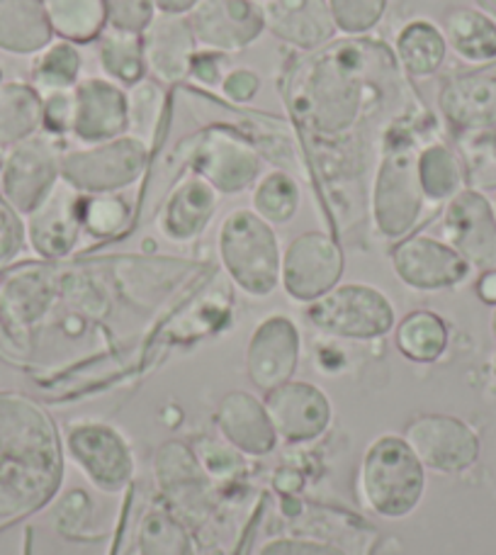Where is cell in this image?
I'll return each instance as SVG.
<instances>
[{
    "mask_svg": "<svg viewBox=\"0 0 496 555\" xmlns=\"http://www.w3.org/2000/svg\"><path fill=\"white\" fill-rule=\"evenodd\" d=\"M394 52L406 74L433 76L448 56V42L439 25L429 20H412L396 35Z\"/></svg>",
    "mask_w": 496,
    "mask_h": 555,
    "instance_id": "cell-28",
    "label": "cell"
},
{
    "mask_svg": "<svg viewBox=\"0 0 496 555\" xmlns=\"http://www.w3.org/2000/svg\"><path fill=\"white\" fill-rule=\"evenodd\" d=\"M445 42L465 62L484 64L496 59V23L472 8H455L443 23Z\"/></svg>",
    "mask_w": 496,
    "mask_h": 555,
    "instance_id": "cell-27",
    "label": "cell"
},
{
    "mask_svg": "<svg viewBox=\"0 0 496 555\" xmlns=\"http://www.w3.org/2000/svg\"><path fill=\"white\" fill-rule=\"evenodd\" d=\"M220 203V193L197 173L185 176L168 195L161 212H158V230L175 244L193 242L205 232Z\"/></svg>",
    "mask_w": 496,
    "mask_h": 555,
    "instance_id": "cell-23",
    "label": "cell"
},
{
    "mask_svg": "<svg viewBox=\"0 0 496 555\" xmlns=\"http://www.w3.org/2000/svg\"><path fill=\"white\" fill-rule=\"evenodd\" d=\"M97 59H101V66L107 76L127 86L142 81L146 74L142 35L105 27L97 37Z\"/></svg>",
    "mask_w": 496,
    "mask_h": 555,
    "instance_id": "cell-32",
    "label": "cell"
},
{
    "mask_svg": "<svg viewBox=\"0 0 496 555\" xmlns=\"http://www.w3.org/2000/svg\"><path fill=\"white\" fill-rule=\"evenodd\" d=\"M222 439L242 455H267L277 443V434L267 420L263 400L244 390L224 395L214 414Z\"/></svg>",
    "mask_w": 496,
    "mask_h": 555,
    "instance_id": "cell-22",
    "label": "cell"
},
{
    "mask_svg": "<svg viewBox=\"0 0 496 555\" xmlns=\"http://www.w3.org/2000/svg\"><path fill=\"white\" fill-rule=\"evenodd\" d=\"M71 134L83 144H101L127 134V93L107 78H86L74 88Z\"/></svg>",
    "mask_w": 496,
    "mask_h": 555,
    "instance_id": "cell-19",
    "label": "cell"
},
{
    "mask_svg": "<svg viewBox=\"0 0 496 555\" xmlns=\"http://www.w3.org/2000/svg\"><path fill=\"white\" fill-rule=\"evenodd\" d=\"M390 0H329L336 29L343 35H365L380 23Z\"/></svg>",
    "mask_w": 496,
    "mask_h": 555,
    "instance_id": "cell-38",
    "label": "cell"
},
{
    "mask_svg": "<svg viewBox=\"0 0 496 555\" xmlns=\"http://www.w3.org/2000/svg\"><path fill=\"white\" fill-rule=\"evenodd\" d=\"M306 320L336 339L368 341L394 330L396 314L390 297L368 283H343L306 305Z\"/></svg>",
    "mask_w": 496,
    "mask_h": 555,
    "instance_id": "cell-6",
    "label": "cell"
},
{
    "mask_svg": "<svg viewBox=\"0 0 496 555\" xmlns=\"http://www.w3.org/2000/svg\"><path fill=\"white\" fill-rule=\"evenodd\" d=\"M74 125V91L42 95V130L52 137L71 134Z\"/></svg>",
    "mask_w": 496,
    "mask_h": 555,
    "instance_id": "cell-42",
    "label": "cell"
},
{
    "mask_svg": "<svg viewBox=\"0 0 496 555\" xmlns=\"http://www.w3.org/2000/svg\"><path fill=\"white\" fill-rule=\"evenodd\" d=\"M49 25L66 42H88L107 27L105 0H44Z\"/></svg>",
    "mask_w": 496,
    "mask_h": 555,
    "instance_id": "cell-31",
    "label": "cell"
},
{
    "mask_svg": "<svg viewBox=\"0 0 496 555\" xmlns=\"http://www.w3.org/2000/svg\"><path fill=\"white\" fill-rule=\"evenodd\" d=\"M258 88H261V76L251 68H234L222 81V93L232 103H248L258 93Z\"/></svg>",
    "mask_w": 496,
    "mask_h": 555,
    "instance_id": "cell-43",
    "label": "cell"
},
{
    "mask_svg": "<svg viewBox=\"0 0 496 555\" xmlns=\"http://www.w3.org/2000/svg\"><path fill=\"white\" fill-rule=\"evenodd\" d=\"M107 27L142 35L158 13L154 0H105Z\"/></svg>",
    "mask_w": 496,
    "mask_h": 555,
    "instance_id": "cell-40",
    "label": "cell"
},
{
    "mask_svg": "<svg viewBox=\"0 0 496 555\" xmlns=\"http://www.w3.org/2000/svg\"><path fill=\"white\" fill-rule=\"evenodd\" d=\"M148 154L152 149L129 134L76 149L62 154V181L78 193L110 195L132 185L144 173Z\"/></svg>",
    "mask_w": 496,
    "mask_h": 555,
    "instance_id": "cell-7",
    "label": "cell"
},
{
    "mask_svg": "<svg viewBox=\"0 0 496 555\" xmlns=\"http://www.w3.org/2000/svg\"><path fill=\"white\" fill-rule=\"evenodd\" d=\"M394 341L409 361L433 363L448 349V326L431 310H414L396 324Z\"/></svg>",
    "mask_w": 496,
    "mask_h": 555,
    "instance_id": "cell-29",
    "label": "cell"
},
{
    "mask_svg": "<svg viewBox=\"0 0 496 555\" xmlns=\"http://www.w3.org/2000/svg\"><path fill=\"white\" fill-rule=\"evenodd\" d=\"M62 443L49 414L25 395L0 392V529L52 500Z\"/></svg>",
    "mask_w": 496,
    "mask_h": 555,
    "instance_id": "cell-1",
    "label": "cell"
},
{
    "mask_svg": "<svg viewBox=\"0 0 496 555\" xmlns=\"http://www.w3.org/2000/svg\"><path fill=\"white\" fill-rule=\"evenodd\" d=\"M25 222L13 207L8 205V201L0 195V271H5L10 263H13L19 251L25 246Z\"/></svg>",
    "mask_w": 496,
    "mask_h": 555,
    "instance_id": "cell-41",
    "label": "cell"
},
{
    "mask_svg": "<svg viewBox=\"0 0 496 555\" xmlns=\"http://www.w3.org/2000/svg\"><path fill=\"white\" fill-rule=\"evenodd\" d=\"M224 66H226V54L220 52H197L191 66V76L203 86H220L224 81Z\"/></svg>",
    "mask_w": 496,
    "mask_h": 555,
    "instance_id": "cell-44",
    "label": "cell"
},
{
    "mask_svg": "<svg viewBox=\"0 0 496 555\" xmlns=\"http://www.w3.org/2000/svg\"><path fill=\"white\" fill-rule=\"evenodd\" d=\"M129 222V205L120 195H91L83 203V227L93 236H113Z\"/></svg>",
    "mask_w": 496,
    "mask_h": 555,
    "instance_id": "cell-37",
    "label": "cell"
},
{
    "mask_svg": "<svg viewBox=\"0 0 496 555\" xmlns=\"http://www.w3.org/2000/svg\"><path fill=\"white\" fill-rule=\"evenodd\" d=\"M492 334H494V339H496V310L492 314Z\"/></svg>",
    "mask_w": 496,
    "mask_h": 555,
    "instance_id": "cell-49",
    "label": "cell"
},
{
    "mask_svg": "<svg viewBox=\"0 0 496 555\" xmlns=\"http://www.w3.org/2000/svg\"><path fill=\"white\" fill-rule=\"evenodd\" d=\"M258 5L267 33L304 52L329 44L339 33L329 0H258Z\"/></svg>",
    "mask_w": 496,
    "mask_h": 555,
    "instance_id": "cell-21",
    "label": "cell"
},
{
    "mask_svg": "<svg viewBox=\"0 0 496 555\" xmlns=\"http://www.w3.org/2000/svg\"><path fill=\"white\" fill-rule=\"evenodd\" d=\"M58 181H62V154L52 137L35 134L5 152L0 195L19 217L35 212Z\"/></svg>",
    "mask_w": 496,
    "mask_h": 555,
    "instance_id": "cell-8",
    "label": "cell"
},
{
    "mask_svg": "<svg viewBox=\"0 0 496 555\" xmlns=\"http://www.w3.org/2000/svg\"><path fill=\"white\" fill-rule=\"evenodd\" d=\"M166 113V91L161 83L142 78L127 93V134L154 149Z\"/></svg>",
    "mask_w": 496,
    "mask_h": 555,
    "instance_id": "cell-33",
    "label": "cell"
},
{
    "mask_svg": "<svg viewBox=\"0 0 496 555\" xmlns=\"http://www.w3.org/2000/svg\"><path fill=\"white\" fill-rule=\"evenodd\" d=\"M187 23L197 44L220 54L242 52L265 33L258 0H197Z\"/></svg>",
    "mask_w": 496,
    "mask_h": 555,
    "instance_id": "cell-13",
    "label": "cell"
},
{
    "mask_svg": "<svg viewBox=\"0 0 496 555\" xmlns=\"http://www.w3.org/2000/svg\"><path fill=\"white\" fill-rule=\"evenodd\" d=\"M494 3H496V0H494Z\"/></svg>",
    "mask_w": 496,
    "mask_h": 555,
    "instance_id": "cell-51",
    "label": "cell"
},
{
    "mask_svg": "<svg viewBox=\"0 0 496 555\" xmlns=\"http://www.w3.org/2000/svg\"><path fill=\"white\" fill-rule=\"evenodd\" d=\"M263 158L248 137L214 125L197 137L191 156L193 173L205 178L217 193L236 195L261 176Z\"/></svg>",
    "mask_w": 496,
    "mask_h": 555,
    "instance_id": "cell-9",
    "label": "cell"
},
{
    "mask_svg": "<svg viewBox=\"0 0 496 555\" xmlns=\"http://www.w3.org/2000/svg\"><path fill=\"white\" fill-rule=\"evenodd\" d=\"M390 259L394 275L414 291H445L470 275V263L453 246L423 234L406 236L394 246Z\"/></svg>",
    "mask_w": 496,
    "mask_h": 555,
    "instance_id": "cell-17",
    "label": "cell"
},
{
    "mask_svg": "<svg viewBox=\"0 0 496 555\" xmlns=\"http://www.w3.org/2000/svg\"><path fill=\"white\" fill-rule=\"evenodd\" d=\"M478 295L482 297L487 305L496 307V271H487L478 283Z\"/></svg>",
    "mask_w": 496,
    "mask_h": 555,
    "instance_id": "cell-47",
    "label": "cell"
},
{
    "mask_svg": "<svg viewBox=\"0 0 496 555\" xmlns=\"http://www.w3.org/2000/svg\"><path fill=\"white\" fill-rule=\"evenodd\" d=\"M251 203L253 212L261 215L267 224H287L300 210V183L287 171L265 173L253 188Z\"/></svg>",
    "mask_w": 496,
    "mask_h": 555,
    "instance_id": "cell-36",
    "label": "cell"
},
{
    "mask_svg": "<svg viewBox=\"0 0 496 555\" xmlns=\"http://www.w3.org/2000/svg\"><path fill=\"white\" fill-rule=\"evenodd\" d=\"M419 152L409 122L394 120L387 127L382 162L373 185V220L387 240H402L421 220L426 197L419 181Z\"/></svg>",
    "mask_w": 496,
    "mask_h": 555,
    "instance_id": "cell-3",
    "label": "cell"
},
{
    "mask_svg": "<svg viewBox=\"0 0 496 555\" xmlns=\"http://www.w3.org/2000/svg\"><path fill=\"white\" fill-rule=\"evenodd\" d=\"M146 72L161 83H181L191 76L197 39L187 15L156 13L142 33Z\"/></svg>",
    "mask_w": 496,
    "mask_h": 555,
    "instance_id": "cell-20",
    "label": "cell"
},
{
    "mask_svg": "<svg viewBox=\"0 0 496 555\" xmlns=\"http://www.w3.org/2000/svg\"><path fill=\"white\" fill-rule=\"evenodd\" d=\"M42 130V95L35 86L0 81V149L8 152Z\"/></svg>",
    "mask_w": 496,
    "mask_h": 555,
    "instance_id": "cell-26",
    "label": "cell"
},
{
    "mask_svg": "<svg viewBox=\"0 0 496 555\" xmlns=\"http://www.w3.org/2000/svg\"><path fill=\"white\" fill-rule=\"evenodd\" d=\"M263 404L277 439L287 443L314 441L331 426L329 395L312 383L287 380L265 392Z\"/></svg>",
    "mask_w": 496,
    "mask_h": 555,
    "instance_id": "cell-14",
    "label": "cell"
},
{
    "mask_svg": "<svg viewBox=\"0 0 496 555\" xmlns=\"http://www.w3.org/2000/svg\"><path fill=\"white\" fill-rule=\"evenodd\" d=\"M66 449L97 490L120 492L132 480V449L113 426L97 422L71 424L66 434Z\"/></svg>",
    "mask_w": 496,
    "mask_h": 555,
    "instance_id": "cell-12",
    "label": "cell"
},
{
    "mask_svg": "<svg viewBox=\"0 0 496 555\" xmlns=\"http://www.w3.org/2000/svg\"><path fill=\"white\" fill-rule=\"evenodd\" d=\"M300 330L285 314H271L256 326L246 346V373L253 388L271 392L292 380L300 363Z\"/></svg>",
    "mask_w": 496,
    "mask_h": 555,
    "instance_id": "cell-16",
    "label": "cell"
},
{
    "mask_svg": "<svg viewBox=\"0 0 496 555\" xmlns=\"http://www.w3.org/2000/svg\"><path fill=\"white\" fill-rule=\"evenodd\" d=\"M217 249L232 281L251 297H267L280 285L283 249L273 224L253 210H234L224 217Z\"/></svg>",
    "mask_w": 496,
    "mask_h": 555,
    "instance_id": "cell-5",
    "label": "cell"
},
{
    "mask_svg": "<svg viewBox=\"0 0 496 555\" xmlns=\"http://www.w3.org/2000/svg\"><path fill=\"white\" fill-rule=\"evenodd\" d=\"M419 181L426 201H453L462 191V164L448 146L429 144L419 152Z\"/></svg>",
    "mask_w": 496,
    "mask_h": 555,
    "instance_id": "cell-34",
    "label": "cell"
},
{
    "mask_svg": "<svg viewBox=\"0 0 496 555\" xmlns=\"http://www.w3.org/2000/svg\"><path fill=\"white\" fill-rule=\"evenodd\" d=\"M3 164H5V152L0 149V171H3Z\"/></svg>",
    "mask_w": 496,
    "mask_h": 555,
    "instance_id": "cell-50",
    "label": "cell"
},
{
    "mask_svg": "<svg viewBox=\"0 0 496 555\" xmlns=\"http://www.w3.org/2000/svg\"><path fill=\"white\" fill-rule=\"evenodd\" d=\"M158 13H168V15H187L193 10L197 0H154Z\"/></svg>",
    "mask_w": 496,
    "mask_h": 555,
    "instance_id": "cell-46",
    "label": "cell"
},
{
    "mask_svg": "<svg viewBox=\"0 0 496 555\" xmlns=\"http://www.w3.org/2000/svg\"><path fill=\"white\" fill-rule=\"evenodd\" d=\"M195 459L207 478L232 480L244 470L242 453L226 441H200L195 446Z\"/></svg>",
    "mask_w": 496,
    "mask_h": 555,
    "instance_id": "cell-39",
    "label": "cell"
},
{
    "mask_svg": "<svg viewBox=\"0 0 496 555\" xmlns=\"http://www.w3.org/2000/svg\"><path fill=\"white\" fill-rule=\"evenodd\" d=\"M443 242L453 246L470 269L496 271V220L487 197L460 191L443 215Z\"/></svg>",
    "mask_w": 496,
    "mask_h": 555,
    "instance_id": "cell-15",
    "label": "cell"
},
{
    "mask_svg": "<svg viewBox=\"0 0 496 555\" xmlns=\"http://www.w3.org/2000/svg\"><path fill=\"white\" fill-rule=\"evenodd\" d=\"M368 62L361 42H343L302 66L292 81L290 103L304 130L316 137H341L368 113L375 101Z\"/></svg>",
    "mask_w": 496,
    "mask_h": 555,
    "instance_id": "cell-2",
    "label": "cell"
},
{
    "mask_svg": "<svg viewBox=\"0 0 496 555\" xmlns=\"http://www.w3.org/2000/svg\"><path fill=\"white\" fill-rule=\"evenodd\" d=\"M343 275V249L326 232H304L283 251L280 285L297 302H314Z\"/></svg>",
    "mask_w": 496,
    "mask_h": 555,
    "instance_id": "cell-10",
    "label": "cell"
},
{
    "mask_svg": "<svg viewBox=\"0 0 496 555\" xmlns=\"http://www.w3.org/2000/svg\"><path fill=\"white\" fill-rule=\"evenodd\" d=\"M441 113L458 130H484L496 125V78L460 76L443 86Z\"/></svg>",
    "mask_w": 496,
    "mask_h": 555,
    "instance_id": "cell-24",
    "label": "cell"
},
{
    "mask_svg": "<svg viewBox=\"0 0 496 555\" xmlns=\"http://www.w3.org/2000/svg\"><path fill=\"white\" fill-rule=\"evenodd\" d=\"M52 42L44 0H0V52L29 56Z\"/></svg>",
    "mask_w": 496,
    "mask_h": 555,
    "instance_id": "cell-25",
    "label": "cell"
},
{
    "mask_svg": "<svg viewBox=\"0 0 496 555\" xmlns=\"http://www.w3.org/2000/svg\"><path fill=\"white\" fill-rule=\"evenodd\" d=\"M490 205H492V212H494V220H496V191L492 193V197H487Z\"/></svg>",
    "mask_w": 496,
    "mask_h": 555,
    "instance_id": "cell-48",
    "label": "cell"
},
{
    "mask_svg": "<svg viewBox=\"0 0 496 555\" xmlns=\"http://www.w3.org/2000/svg\"><path fill=\"white\" fill-rule=\"evenodd\" d=\"M426 468L402 436L384 434L365 449L361 461V498L377 517L402 519L419 507Z\"/></svg>",
    "mask_w": 496,
    "mask_h": 555,
    "instance_id": "cell-4",
    "label": "cell"
},
{
    "mask_svg": "<svg viewBox=\"0 0 496 555\" xmlns=\"http://www.w3.org/2000/svg\"><path fill=\"white\" fill-rule=\"evenodd\" d=\"M402 439L409 443L426 470L458 475L480 459V441L468 424L448 414H423L404 426Z\"/></svg>",
    "mask_w": 496,
    "mask_h": 555,
    "instance_id": "cell-11",
    "label": "cell"
},
{
    "mask_svg": "<svg viewBox=\"0 0 496 555\" xmlns=\"http://www.w3.org/2000/svg\"><path fill=\"white\" fill-rule=\"evenodd\" d=\"M83 193L66 181H58L47 201L27 215V242L42 259H64L74 251L83 230Z\"/></svg>",
    "mask_w": 496,
    "mask_h": 555,
    "instance_id": "cell-18",
    "label": "cell"
},
{
    "mask_svg": "<svg viewBox=\"0 0 496 555\" xmlns=\"http://www.w3.org/2000/svg\"><path fill=\"white\" fill-rule=\"evenodd\" d=\"M261 555H343L326 543L304 541V539H275L267 543Z\"/></svg>",
    "mask_w": 496,
    "mask_h": 555,
    "instance_id": "cell-45",
    "label": "cell"
},
{
    "mask_svg": "<svg viewBox=\"0 0 496 555\" xmlns=\"http://www.w3.org/2000/svg\"><path fill=\"white\" fill-rule=\"evenodd\" d=\"M205 470L195 453L183 443H164L156 453V480L175 502L197 498L205 488Z\"/></svg>",
    "mask_w": 496,
    "mask_h": 555,
    "instance_id": "cell-30",
    "label": "cell"
},
{
    "mask_svg": "<svg viewBox=\"0 0 496 555\" xmlns=\"http://www.w3.org/2000/svg\"><path fill=\"white\" fill-rule=\"evenodd\" d=\"M78 74H81V54H78L74 42H66V39H58V42L42 49L32 64L35 88L39 95L74 91Z\"/></svg>",
    "mask_w": 496,
    "mask_h": 555,
    "instance_id": "cell-35",
    "label": "cell"
}]
</instances>
